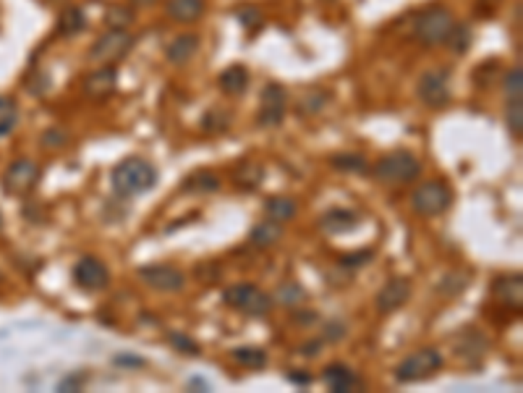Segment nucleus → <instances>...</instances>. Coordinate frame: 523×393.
Returning <instances> with one entry per match:
<instances>
[{"label": "nucleus", "mask_w": 523, "mask_h": 393, "mask_svg": "<svg viewBox=\"0 0 523 393\" xmlns=\"http://www.w3.org/2000/svg\"><path fill=\"white\" fill-rule=\"evenodd\" d=\"M471 42H473V31L469 24H452V29H450V34H448V40H445V45H448L455 55H463V52H469Z\"/></svg>", "instance_id": "nucleus-27"}, {"label": "nucleus", "mask_w": 523, "mask_h": 393, "mask_svg": "<svg viewBox=\"0 0 523 393\" xmlns=\"http://www.w3.org/2000/svg\"><path fill=\"white\" fill-rule=\"evenodd\" d=\"M469 286V273H450V276H445V278L440 280V294H445V296H458L463 289Z\"/></svg>", "instance_id": "nucleus-31"}, {"label": "nucleus", "mask_w": 523, "mask_h": 393, "mask_svg": "<svg viewBox=\"0 0 523 393\" xmlns=\"http://www.w3.org/2000/svg\"><path fill=\"white\" fill-rule=\"evenodd\" d=\"M230 126V115L226 110H207L205 118H202V129L209 131V134H220Z\"/></svg>", "instance_id": "nucleus-32"}, {"label": "nucleus", "mask_w": 523, "mask_h": 393, "mask_svg": "<svg viewBox=\"0 0 523 393\" xmlns=\"http://www.w3.org/2000/svg\"><path fill=\"white\" fill-rule=\"evenodd\" d=\"M217 189H220V176H217L215 171H209V168L194 171L181 184V192H186V194H212Z\"/></svg>", "instance_id": "nucleus-20"}, {"label": "nucleus", "mask_w": 523, "mask_h": 393, "mask_svg": "<svg viewBox=\"0 0 523 393\" xmlns=\"http://www.w3.org/2000/svg\"><path fill=\"white\" fill-rule=\"evenodd\" d=\"M133 21V13L131 8H126V6H110V8L105 10V24L110 27V29H126V27H131Z\"/></svg>", "instance_id": "nucleus-30"}, {"label": "nucleus", "mask_w": 523, "mask_h": 393, "mask_svg": "<svg viewBox=\"0 0 523 393\" xmlns=\"http://www.w3.org/2000/svg\"><path fill=\"white\" fill-rule=\"evenodd\" d=\"M223 301L246 317H267L275 310V301L270 294L257 289L254 283H233L223 291Z\"/></svg>", "instance_id": "nucleus-3"}, {"label": "nucleus", "mask_w": 523, "mask_h": 393, "mask_svg": "<svg viewBox=\"0 0 523 393\" xmlns=\"http://www.w3.org/2000/svg\"><path fill=\"white\" fill-rule=\"evenodd\" d=\"M371 176L377 178L380 184H390V187L411 184V181H416L421 176V163L408 150H392V152L382 155L374 163Z\"/></svg>", "instance_id": "nucleus-2"}, {"label": "nucleus", "mask_w": 523, "mask_h": 393, "mask_svg": "<svg viewBox=\"0 0 523 393\" xmlns=\"http://www.w3.org/2000/svg\"><path fill=\"white\" fill-rule=\"evenodd\" d=\"M505 118H508V126H510L513 136L518 139V136L523 134V105H521V100H508V113H505Z\"/></svg>", "instance_id": "nucleus-33"}, {"label": "nucleus", "mask_w": 523, "mask_h": 393, "mask_svg": "<svg viewBox=\"0 0 523 393\" xmlns=\"http://www.w3.org/2000/svg\"><path fill=\"white\" fill-rule=\"evenodd\" d=\"M327 105V92H314V94H307L301 105H298V113L301 115H311V113H319L322 108Z\"/></svg>", "instance_id": "nucleus-36"}, {"label": "nucleus", "mask_w": 523, "mask_h": 393, "mask_svg": "<svg viewBox=\"0 0 523 393\" xmlns=\"http://www.w3.org/2000/svg\"><path fill=\"white\" fill-rule=\"evenodd\" d=\"M521 94H523L521 66H515L513 71L505 73V97H508V100H521Z\"/></svg>", "instance_id": "nucleus-34"}, {"label": "nucleus", "mask_w": 523, "mask_h": 393, "mask_svg": "<svg viewBox=\"0 0 523 393\" xmlns=\"http://www.w3.org/2000/svg\"><path fill=\"white\" fill-rule=\"evenodd\" d=\"M371 257H374V249H361V252H353V255H343V257H340V268L356 270V268H361V265L371 262Z\"/></svg>", "instance_id": "nucleus-37"}, {"label": "nucleus", "mask_w": 523, "mask_h": 393, "mask_svg": "<svg viewBox=\"0 0 523 393\" xmlns=\"http://www.w3.org/2000/svg\"><path fill=\"white\" fill-rule=\"evenodd\" d=\"M199 50V34L194 31H186V34H178L168 48H165V55H168V63L173 66H184L196 55Z\"/></svg>", "instance_id": "nucleus-18"}, {"label": "nucleus", "mask_w": 523, "mask_h": 393, "mask_svg": "<svg viewBox=\"0 0 523 393\" xmlns=\"http://www.w3.org/2000/svg\"><path fill=\"white\" fill-rule=\"evenodd\" d=\"M322 380H325V385H327L332 393H346V391H353V388L359 385V375L353 373L348 364L332 362L325 367Z\"/></svg>", "instance_id": "nucleus-16"}, {"label": "nucleus", "mask_w": 523, "mask_h": 393, "mask_svg": "<svg viewBox=\"0 0 523 393\" xmlns=\"http://www.w3.org/2000/svg\"><path fill=\"white\" fill-rule=\"evenodd\" d=\"M265 213L275 223H288L296 217V202L290 196H270L265 202Z\"/></svg>", "instance_id": "nucleus-23"}, {"label": "nucleus", "mask_w": 523, "mask_h": 393, "mask_svg": "<svg viewBox=\"0 0 523 393\" xmlns=\"http://www.w3.org/2000/svg\"><path fill=\"white\" fill-rule=\"evenodd\" d=\"M73 283L87 294H97V291H105L110 286V270L100 257L84 255L73 265Z\"/></svg>", "instance_id": "nucleus-8"}, {"label": "nucleus", "mask_w": 523, "mask_h": 393, "mask_svg": "<svg viewBox=\"0 0 523 393\" xmlns=\"http://www.w3.org/2000/svg\"><path fill=\"white\" fill-rule=\"evenodd\" d=\"M157 168L144 157H126L110 171V187L121 199L142 196L157 187Z\"/></svg>", "instance_id": "nucleus-1"}, {"label": "nucleus", "mask_w": 523, "mask_h": 393, "mask_svg": "<svg viewBox=\"0 0 523 393\" xmlns=\"http://www.w3.org/2000/svg\"><path fill=\"white\" fill-rule=\"evenodd\" d=\"M42 145L45 147H63L66 145V134H61V131H47Z\"/></svg>", "instance_id": "nucleus-43"}, {"label": "nucleus", "mask_w": 523, "mask_h": 393, "mask_svg": "<svg viewBox=\"0 0 523 393\" xmlns=\"http://www.w3.org/2000/svg\"><path fill=\"white\" fill-rule=\"evenodd\" d=\"M136 276L149 286V289L160 291V294H175L186 286V276L173 265L165 262H149L136 270Z\"/></svg>", "instance_id": "nucleus-9"}, {"label": "nucleus", "mask_w": 523, "mask_h": 393, "mask_svg": "<svg viewBox=\"0 0 523 393\" xmlns=\"http://www.w3.org/2000/svg\"><path fill=\"white\" fill-rule=\"evenodd\" d=\"M288 380L296 385H309L311 383V375L309 373H288Z\"/></svg>", "instance_id": "nucleus-44"}, {"label": "nucleus", "mask_w": 523, "mask_h": 393, "mask_svg": "<svg viewBox=\"0 0 523 393\" xmlns=\"http://www.w3.org/2000/svg\"><path fill=\"white\" fill-rule=\"evenodd\" d=\"M325 346V338H314V341H309V343H304L298 352L304 354V357H317L319 354V349Z\"/></svg>", "instance_id": "nucleus-41"}, {"label": "nucleus", "mask_w": 523, "mask_h": 393, "mask_svg": "<svg viewBox=\"0 0 523 393\" xmlns=\"http://www.w3.org/2000/svg\"><path fill=\"white\" fill-rule=\"evenodd\" d=\"M330 166L335 171H343V173H367L369 171L367 157L359 155V152H338V155L330 157Z\"/></svg>", "instance_id": "nucleus-25"}, {"label": "nucleus", "mask_w": 523, "mask_h": 393, "mask_svg": "<svg viewBox=\"0 0 523 393\" xmlns=\"http://www.w3.org/2000/svg\"><path fill=\"white\" fill-rule=\"evenodd\" d=\"M521 286H523L521 273H508V276H500V278L492 280V294L503 304H508V307H521L523 301Z\"/></svg>", "instance_id": "nucleus-17"}, {"label": "nucleus", "mask_w": 523, "mask_h": 393, "mask_svg": "<svg viewBox=\"0 0 523 393\" xmlns=\"http://www.w3.org/2000/svg\"><path fill=\"white\" fill-rule=\"evenodd\" d=\"M346 333H348V331H346V325H343V322L332 320V322H327V325H325V336H322V338H325V341H340Z\"/></svg>", "instance_id": "nucleus-40"}, {"label": "nucleus", "mask_w": 523, "mask_h": 393, "mask_svg": "<svg viewBox=\"0 0 523 393\" xmlns=\"http://www.w3.org/2000/svg\"><path fill=\"white\" fill-rule=\"evenodd\" d=\"M230 357L246 370H265L267 367V352L259 346H238L230 352Z\"/></svg>", "instance_id": "nucleus-24"}, {"label": "nucleus", "mask_w": 523, "mask_h": 393, "mask_svg": "<svg viewBox=\"0 0 523 393\" xmlns=\"http://www.w3.org/2000/svg\"><path fill=\"white\" fill-rule=\"evenodd\" d=\"M452 202V189L442 181V178H432L424 181L413 189L411 194V210L421 217H437L442 215Z\"/></svg>", "instance_id": "nucleus-5"}, {"label": "nucleus", "mask_w": 523, "mask_h": 393, "mask_svg": "<svg viewBox=\"0 0 523 393\" xmlns=\"http://www.w3.org/2000/svg\"><path fill=\"white\" fill-rule=\"evenodd\" d=\"M452 24H455V19H452L450 8H445V6H429V8L421 10L419 16H416V21H413V37H416L421 45L434 48V45H442V42L448 40Z\"/></svg>", "instance_id": "nucleus-4"}, {"label": "nucleus", "mask_w": 523, "mask_h": 393, "mask_svg": "<svg viewBox=\"0 0 523 393\" xmlns=\"http://www.w3.org/2000/svg\"><path fill=\"white\" fill-rule=\"evenodd\" d=\"M37 178H40V166H37L34 160L21 157V160H16V163L6 171L3 187H6L8 194H27V192L37 184Z\"/></svg>", "instance_id": "nucleus-12"}, {"label": "nucleus", "mask_w": 523, "mask_h": 393, "mask_svg": "<svg viewBox=\"0 0 523 393\" xmlns=\"http://www.w3.org/2000/svg\"><path fill=\"white\" fill-rule=\"evenodd\" d=\"M262 176H265V171L259 166H254V163H246L244 166V171L238 173V187H244V189H254L262 181Z\"/></svg>", "instance_id": "nucleus-38"}, {"label": "nucleus", "mask_w": 523, "mask_h": 393, "mask_svg": "<svg viewBox=\"0 0 523 393\" xmlns=\"http://www.w3.org/2000/svg\"><path fill=\"white\" fill-rule=\"evenodd\" d=\"M16 124V103L8 97H0V134L10 131Z\"/></svg>", "instance_id": "nucleus-35"}, {"label": "nucleus", "mask_w": 523, "mask_h": 393, "mask_svg": "<svg viewBox=\"0 0 523 393\" xmlns=\"http://www.w3.org/2000/svg\"><path fill=\"white\" fill-rule=\"evenodd\" d=\"M280 238H283V223H275V220H270V217L262 220V223H257V226L251 228V234H249V241L257 249L275 247Z\"/></svg>", "instance_id": "nucleus-22"}, {"label": "nucleus", "mask_w": 523, "mask_h": 393, "mask_svg": "<svg viewBox=\"0 0 523 393\" xmlns=\"http://www.w3.org/2000/svg\"><path fill=\"white\" fill-rule=\"evenodd\" d=\"M249 82H251V76H249L246 66H228L226 71L220 73V90H223V94H228V97H238V94H244L249 90Z\"/></svg>", "instance_id": "nucleus-21"}, {"label": "nucleus", "mask_w": 523, "mask_h": 393, "mask_svg": "<svg viewBox=\"0 0 523 393\" xmlns=\"http://www.w3.org/2000/svg\"><path fill=\"white\" fill-rule=\"evenodd\" d=\"M113 364H128V367H142L144 359H142V357H133V354H118V357H113Z\"/></svg>", "instance_id": "nucleus-42"}, {"label": "nucleus", "mask_w": 523, "mask_h": 393, "mask_svg": "<svg viewBox=\"0 0 523 393\" xmlns=\"http://www.w3.org/2000/svg\"><path fill=\"white\" fill-rule=\"evenodd\" d=\"M272 301H275V304H283L288 310H296V307H301V304L307 301V291L301 289L298 283H280Z\"/></svg>", "instance_id": "nucleus-26"}, {"label": "nucleus", "mask_w": 523, "mask_h": 393, "mask_svg": "<svg viewBox=\"0 0 523 393\" xmlns=\"http://www.w3.org/2000/svg\"><path fill=\"white\" fill-rule=\"evenodd\" d=\"M442 364H445L442 354L432 346H424L419 352L408 354L406 359H400L395 367V380L398 383H421L434 373H440Z\"/></svg>", "instance_id": "nucleus-6"}, {"label": "nucleus", "mask_w": 523, "mask_h": 393, "mask_svg": "<svg viewBox=\"0 0 523 393\" xmlns=\"http://www.w3.org/2000/svg\"><path fill=\"white\" fill-rule=\"evenodd\" d=\"M207 3L205 0H168L165 3V13L168 19L178 21V24H194L205 16Z\"/></svg>", "instance_id": "nucleus-19"}, {"label": "nucleus", "mask_w": 523, "mask_h": 393, "mask_svg": "<svg viewBox=\"0 0 523 393\" xmlns=\"http://www.w3.org/2000/svg\"><path fill=\"white\" fill-rule=\"evenodd\" d=\"M168 343L173 346L175 352L186 354V357H199V354H202V346H199L191 336H186V333L170 331V333H168Z\"/></svg>", "instance_id": "nucleus-29"}, {"label": "nucleus", "mask_w": 523, "mask_h": 393, "mask_svg": "<svg viewBox=\"0 0 523 393\" xmlns=\"http://www.w3.org/2000/svg\"><path fill=\"white\" fill-rule=\"evenodd\" d=\"M133 37L126 29H110L105 31L103 37H97L94 45L89 48V61L97 63V66H110V63H118L126 52L131 50Z\"/></svg>", "instance_id": "nucleus-7"}, {"label": "nucleus", "mask_w": 523, "mask_h": 393, "mask_svg": "<svg viewBox=\"0 0 523 393\" xmlns=\"http://www.w3.org/2000/svg\"><path fill=\"white\" fill-rule=\"evenodd\" d=\"M87 27V16H84L82 8H66L58 19V31L63 37H71V34H79V31Z\"/></svg>", "instance_id": "nucleus-28"}, {"label": "nucleus", "mask_w": 523, "mask_h": 393, "mask_svg": "<svg viewBox=\"0 0 523 393\" xmlns=\"http://www.w3.org/2000/svg\"><path fill=\"white\" fill-rule=\"evenodd\" d=\"M411 296V280L403 278V276H395V278L385 280L382 289L377 291L374 296V304L382 315H390V312H398Z\"/></svg>", "instance_id": "nucleus-13"}, {"label": "nucleus", "mask_w": 523, "mask_h": 393, "mask_svg": "<svg viewBox=\"0 0 523 393\" xmlns=\"http://www.w3.org/2000/svg\"><path fill=\"white\" fill-rule=\"evenodd\" d=\"M115 87H118V69H115V63L100 66L97 71H92L84 79V94L87 97H108Z\"/></svg>", "instance_id": "nucleus-15"}, {"label": "nucleus", "mask_w": 523, "mask_h": 393, "mask_svg": "<svg viewBox=\"0 0 523 393\" xmlns=\"http://www.w3.org/2000/svg\"><path fill=\"white\" fill-rule=\"evenodd\" d=\"M286 103H288L286 87L277 82H270L265 90H262L257 124L262 126V129H275V126H280L283 118H286Z\"/></svg>", "instance_id": "nucleus-10"}, {"label": "nucleus", "mask_w": 523, "mask_h": 393, "mask_svg": "<svg viewBox=\"0 0 523 393\" xmlns=\"http://www.w3.org/2000/svg\"><path fill=\"white\" fill-rule=\"evenodd\" d=\"M416 97L421 103L440 110L445 105H450V90H448V71H427L421 73L419 84H416Z\"/></svg>", "instance_id": "nucleus-11"}, {"label": "nucleus", "mask_w": 523, "mask_h": 393, "mask_svg": "<svg viewBox=\"0 0 523 393\" xmlns=\"http://www.w3.org/2000/svg\"><path fill=\"white\" fill-rule=\"evenodd\" d=\"M319 228L330 234V236H340V234H351L359 228V215L353 210H346V207H332L325 215L319 217Z\"/></svg>", "instance_id": "nucleus-14"}, {"label": "nucleus", "mask_w": 523, "mask_h": 393, "mask_svg": "<svg viewBox=\"0 0 523 393\" xmlns=\"http://www.w3.org/2000/svg\"><path fill=\"white\" fill-rule=\"evenodd\" d=\"M133 6H152V3H157V0H131Z\"/></svg>", "instance_id": "nucleus-45"}, {"label": "nucleus", "mask_w": 523, "mask_h": 393, "mask_svg": "<svg viewBox=\"0 0 523 393\" xmlns=\"http://www.w3.org/2000/svg\"><path fill=\"white\" fill-rule=\"evenodd\" d=\"M238 21H241L249 31H254L257 27L265 24V16H262V10H259L257 6H246V8H238Z\"/></svg>", "instance_id": "nucleus-39"}]
</instances>
